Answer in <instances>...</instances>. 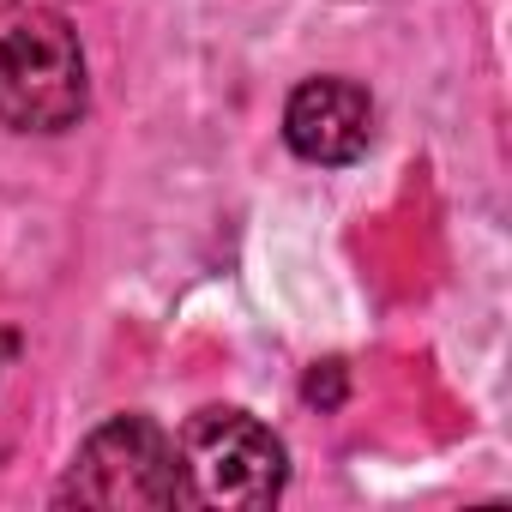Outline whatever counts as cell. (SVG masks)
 I'll return each mask as SVG.
<instances>
[{
  "instance_id": "1",
  "label": "cell",
  "mask_w": 512,
  "mask_h": 512,
  "mask_svg": "<svg viewBox=\"0 0 512 512\" xmlns=\"http://www.w3.org/2000/svg\"><path fill=\"white\" fill-rule=\"evenodd\" d=\"M175 482L187 506L205 512H253L290 488L284 440L241 404H205L187 416L175 440Z\"/></svg>"
},
{
  "instance_id": "2",
  "label": "cell",
  "mask_w": 512,
  "mask_h": 512,
  "mask_svg": "<svg viewBox=\"0 0 512 512\" xmlns=\"http://www.w3.org/2000/svg\"><path fill=\"white\" fill-rule=\"evenodd\" d=\"M91 109L85 43L67 13L37 7L0 31V127L25 139H55Z\"/></svg>"
},
{
  "instance_id": "3",
  "label": "cell",
  "mask_w": 512,
  "mask_h": 512,
  "mask_svg": "<svg viewBox=\"0 0 512 512\" xmlns=\"http://www.w3.org/2000/svg\"><path fill=\"white\" fill-rule=\"evenodd\" d=\"M175 500H181L175 440L139 410L97 422L67 458V476L55 488V506H91V512H163Z\"/></svg>"
},
{
  "instance_id": "4",
  "label": "cell",
  "mask_w": 512,
  "mask_h": 512,
  "mask_svg": "<svg viewBox=\"0 0 512 512\" xmlns=\"http://www.w3.org/2000/svg\"><path fill=\"white\" fill-rule=\"evenodd\" d=\"M374 97L356 85V79H338V73H320V79H302L284 103V145L302 157V163H320V169H344L356 157H368L374 145Z\"/></svg>"
},
{
  "instance_id": "5",
  "label": "cell",
  "mask_w": 512,
  "mask_h": 512,
  "mask_svg": "<svg viewBox=\"0 0 512 512\" xmlns=\"http://www.w3.org/2000/svg\"><path fill=\"white\" fill-rule=\"evenodd\" d=\"M0 7H13V0H0Z\"/></svg>"
},
{
  "instance_id": "6",
  "label": "cell",
  "mask_w": 512,
  "mask_h": 512,
  "mask_svg": "<svg viewBox=\"0 0 512 512\" xmlns=\"http://www.w3.org/2000/svg\"><path fill=\"white\" fill-rule=\"evenodd\" d=\"M0 350H7V344H0Z\"/></svg>"
}]
</instances>
